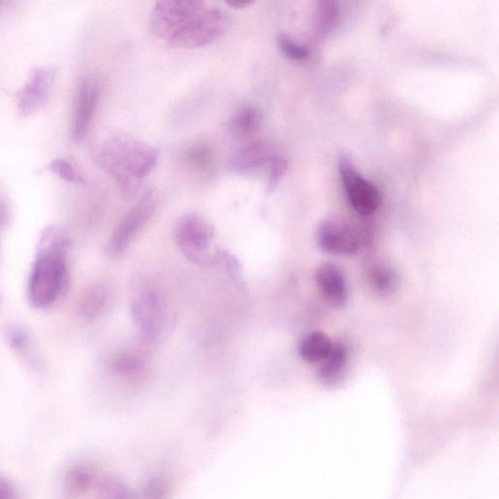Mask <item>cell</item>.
<instances>
[{
    "mask_svg": "<svg viewBox=\"0 0 499 499\" xmlns=\"http://www.w3.org/2000/svg\"><path fill=\"white\" fill-rule=\"evenodd\" d=\"M99 84L94 80H84L79 90L73 114L72 133L75 142H81L89 132L99 101Z\"/></svg>",
    "mask_w": 499,
    "mask_h": 499,
    "instance_id": "10",
    "label": "cell"
},
{
    "mask_svg": "<svg viewBox=\"0 0 499 499\" xmlns=\"http://www.w3.org/2000/svg\"><path fill=\"white\" fill-rule=\"evenodd\" d=\"M317 286L325 300L335 309H341L349 301V289L342 269L334 264H321L316 273Z\"/></svg>",
    "mask_w": 499,
    "mask_h": 499,
    "instance_id": "12",
    "label": "cell"
},
{
    "mask_svg": "<svg viewBox=\"0 0 499 499\" xmlns=\"http://www.w3.org/2000/svg\"><path fill=\"white\" fill-rule=\"evenodd\" d=\"M366 236L356 227L336 220H327L318 226L317 241L323 252L335 256H353L366 243Z\"/></svg>",
    "mask_w": 499,
    "mask_h": 499,
    "instance_id": "8",
    "label": "cell"
},
{
    "mask_svg": "<svg viewBox=\"0 0 499 499\" xmlns=\"http://www.w3.org/2000/svg\"><path fill=\"white\" fill-rule=\"evenodd\" d=\"M8 224V211L5 205L0 201V232H3Z\"/></svg>",
    "mask_w": 499,
    "mask_h": 499,
    "instance_id": "28",
    "label": "cell"
},
{
    "mask_svg": "<svg viewBox=\"0 0 499 499\" xmlns=\"http://www.w3.org/2000/svg\"><path fill=\"white\" fill-rule=\"evenodd\" d=\"M333 343L327 334L311 332L299 344V354L307 363L322 362L332 351Z\"/></svg>",
    "mask_w": 499,
    "mask_h": 499,
    "instance_id": "17",
    "label": "cell"
},
{
    "mask_svg": "<svg viewBox=\"0 0 499 499\" xmlns=\"http://www.w3.org/2000/svg\"><path fill=\"white\" fill-rule=\"evenodd\" d=\"M220 264L224 266L227 273L233 279L240 281L242 278V267L240 260L230 253L223 251V249H220Z\"/></svg>",
    "mask_w": 499,
    "mask_h": 499,
    "instance_id": "25",
    "label": "cell"
},
{
    "mask_svg": "<svg viewBox=\"0 0 499 499\" xmlns=\"http://www.w3.org/2000/svg\"><path fill=\"white\" fill-rule=\"evenodd\" d=\"M4 0H0V5L4 4Z\"/></svg>",
    "mask_w": 499,
    "mask_h": 499,
    "instance_id": "29",
    "label": "cell"
},
{
    "mask_svg": "<svg viewBox=\"0 0 499 499\" xmlns=\"http://www.w3.org/2000/svg\"><path fill=\"white\" fill-rule=\"evenodd\" d=\"M107 300V291L102 285H94L84 292L79 314L84 321H92L100 316Z\"/></svg>",
    "mask_w": 499,
    "mask_h": 499,
    "instance_id": "18",
    "label": "cell"
},
{
    "mask_svg": "<svg viewBox=\"0 0 499 499\" xmlns=\"http://www.w3.org/2000/svg\"><path fill=\"white\" fill-rule=\"evenodd\" d=\"M157 197L154 190H148L129 212L125 219L117 226L110 242L106 247V253L111 258L121 257L133 241L137 233L149 221L157 209Z\"/></svg>",
    "mask_w": 499,
    "mask_h": 499,
    "instance_id": "7",
    "label": "cell"
},
{
    "mask_svg": "<svg viewBox=\"0 0 499 499\" xmlns=\"http://www.w3.org/2000/svg\"><path fill=\"white\" fill-rule=\"evenodd\" d=\"M96 158L115 180L124 197L132 199L142 181L156 167L159 151L132 138L114 137L97 149Z\"/></svg>",
    "mask_w": 499,
    "mask_h": 499,
    "instance_id": "2",
    "label": "cell"
},
{
    "mask_svg": "<svg viewBox=\"0 0 499 499\" xmlns=\"http://www.w3.org/2000/svg\"><path fill=\"white\" fill-rule=\"evenodd\" d=\"M213 157L212 149L206 145H195L188 150V160L190 164L198 169L210 167Z\"/></svg>",
    "mask_w": 499,
    "mask_h": 499,
    "instance_id": "22",
    "label": "cell"
},
{
    "mask_svg": "<svg viewBox=\"0 0 499 499\" xmlns=\"http://www.w3.org/2000/svg\"><path fill=\"white\" fill-rule=\"evenodd\" d=\"M176 242L184 257L202 266L220 264V249H212L214 227L201 216H182L175 227Z\"/></svg>",
    "mask_w": 499,
    "mask_h": 499,
    "instance_id": "3",
    "label": "cell"
},
{
    "mask_svg": "<svg viewBox=\"0 0 499 499\" xmlns=\"http://www.w3.org/2000/svg\"><path fill=\"white\" fill-rule=\"evenodd\" d=\"M19 497L16 486L5 476L0 475V499H16Z\"/></svg>",
    "mask_w": 499,
    "mask_h": 499,
    "instance_id": "26",
    "label": "cell"
},
{
    "mask_svg": "<svg viewBox=\"0 0 499 499\" xmlns=\"http://www.w3.org/2000/svg\"><path fill=\"white\" fill-rule=\"evenodd\" d=\"M203 11V0H158L151 13L149 30L169 39L182 26Z\"/></svg>",
    "mask_w": 499,
    "mask_h": 499,
    "instance_id": "5",
    "label": "cell"
},
{
    "mask_svg": "<svg viewBox=\"0 0 499 499\" xmlns=\"http://www.w3.org/2000/svg\"><path fill=\"white\" fill-rule=\"evenodd\" d=\"M367 282L375 295L386 298L399 290L397 271L385 264H374L367 270Z\"/></svg>",
    "mask_w": 499,
    "mask_h": 499,
    "instance_id": "15",
    "label": "cell"
},
{
    "mask_svg": "<svg viewBox=\"0 0 499 499\" xmlns=\"http://www.w3.org/2000/svg\"><path fill=\"white\" fill-rule=\"evenodd\" d=\"M339 170L347 200L358 214L372 215L381 207V193L360 175L351 157L343 156L340 158Z\"/></svg>",
    "mask_w": 499,
    "mask_h": 499,
    "instance_id": "6",
    "label": "cell"
},
{
    "mask_svg": "<svg viewBox=\"0 0 499 499\" xmlns=\"http://www.w3.org/2000/svg\"><path fill=\"white\" fill-rule=\"evenodd\" d=\"M276 42L281 53L291 61L301 62L309 57V48L307 46L300 45L284 32L277 35Z\"/></svg>",
    "mask_w": 499,
    "mask_h": 499,
    "instance_id": "21",
    "label": "cell"
},
{
    "mask_svg": "<svg viewBox=\"0 0 499 499\" xmlns=\"http://www.w3.org/2000/svg\"><path fill=\"white\" fill-rule=\"evenodd\" d=\"M4 338L10 349L32 372L39 374L45 370V359L35 336L23 325L17 323L7 325Z\"/></svg>",
    "mask_w": 499,
    "mask_h": 499,
    "instance_id": "9",
    "label": "cell"
},
{
    "mask_svg": "<svg viewBox=\"0 0 499 499\" xmlns=\"http://www.w3.org/2000/svg\"><path fill=\"white\" fill-rule=\"evenodd\" d=\"M94 483V475L85 466H74L63 479V490L72 497L80 496L89 491Z\"/></svg>",
    "mask_w": 499,
    "mask_h": 499,
    "instance_id": "20",
    "label": "cell"
},
{
    "mask_svg": "<svg viewBox=\"0 0 499 499\" xmlns=\"http://www.w3.org/2000/svg\"><path fill=\"white\" fill-rule=\"evenodd\" d=\"M53 80L54 72L49 69H39L31 75L18 97V111L21 116L28 117L36 114L46 103Z\"/></svg>",
    "mask_w": 499,
    "mask_h": 499,
    "instance_id": "11",
    "label": "cell"
},
{
    "mask_svg": "<svg viewBox=\"0 0 499 499\" xmlns=\"http://www.w3.org/2000/svg\"><path fill=\"white\" fill-rule=\"evenodd\" d=\"M264 121L262 108L249 105L241 108L229 123L230 132L236 138H246L255 134Z\"/></svg>",
    "mask_w": 499,
    "mask_h": 499,
    "instance_id": "16",
    "label": "cell"
},
{
    "mask_svg": "<svg viewBox=\"0 0 499 499\" xmlns=\"http://www.w3.org/2000/svg\"><path fill=\"white\" fill-rule=\"evenodd\" d=\"M68 244L66 235L56 227L43 232L28 282L27 298L32 309H48L66 292L69 286Z\"/></svg>",
    "mask_w": 499,
    "mask_h": 499,
    "instance_id": "1",
    "label": "cell"
},
{
    "mask_svg": "<svg viewBox=\"0 0 499 499\" xmlns=\"http://www.w3.org/2000/svg\"><path fill=\"white\" fill-rule=\"evenodd\" d=\"M275 156L265 140H253L235 151L231 165L237 171H251L269 165Z\"/></svg>",
    "mask_w": 499,
    "mask_h": 499,
    "instance_id": "13",
    "label": "cell"
},
{
    "mask_svg": "<svg viewBox=\"0 0 499 499\" xmlns=\"http://www.w3.org/2000/svg\"><path fill=\"white\" fill-rule=\"evenodd\" d=\"M49 170L56 173L61 179L73 183H82L84 180L80 173L75 170L67 160L55 159L48 166Z\"/></svg>",
    "mask_w": 499,
    "mask_h": 499,
    "instance_id": "23",
    "label": "cell"
},
{
    "mask_svg": "<svg viewBox=\"0 0 499 499\" xmlns=\"http://www.w3.org/2000/svg\"><path fill=\"white\" fill-rule=\"evenodd\" d=\"M270 175L268 180L267 191L273 192L282 178L285 175L288 169V162L284 157L275 156L270 161Z\"/></svg>",
    "mask_w": 499,
    "mask_h": 499,
    "instance_id": "24",
    "label": "cell"
},
{
    "mask_svg": "<svg viewBox=\"0 0 499 499\" xmlns=\"http://www.w3.org/2000/svg\"><path fill=\"white\" fill-rule=\"evenodd\" d=\"M225 4L235 9L246 8L252 5L256 0H224Z\"/></svg>",
    "mask_w": 499,
    "mask_h": 499,
    "instance_id": "27",
    "label": "cell"
},
{
    "mask_svg": "<svg viewBox=\"0 0 499 499\" xmlns=\"http://www.w3.org/2000/svg\"><path fill=\"white\" fill-rule=\"evenodd\" d=\"M347 364H349V350L345 344H333L332 351L318 368L319 381L326 386L340 384L345 375Z\"/></svg>",
    "mask_w": 499,
    "mask_h": 499,
    "instance_id": "14",
    "label": "cell"
},
{
    "mask_svg": "<svg viewBox=\"0 0 499 499\" xmlns=\"http://www.w3.org/2000/svg\"><path fill=\"white\" fill-rule=\"evenodd\" d=\"M229 27L230 18L224 11L219 9L201 11L168 39V45L177 49L209 46L224 36Z\"/></svg>",
    "mask_w": 499,
    "mask_h": 499,
    "instance_id": "4",
    "label": "cell"
},
{
    "mask_svg": "<svg viewBox=\"0 0 499 499\" xmlns=\"http://www.w3.org/2000/svg\"><path fill=\"white\" fill-rule=\"evenodd\" d=\"M341 17L340 0H319L317 13V30L327 36L338 26Z\"/></svg>",
    "mask_w": 499,
    "mask_h": 499,
    "instance_id": "19",
    "label": "cell"
}]
</instances>
